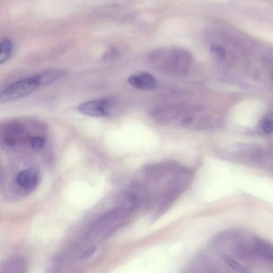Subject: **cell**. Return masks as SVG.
I'll return each mask as SVG.
<instances>
[{
    "instance_id": "52a82bcc",
    "label": "cell",
    "mask_w": 273,
    "mask_h": 273,
    "mask_svg": "<svg viewBox=\"0 0 273 273\" xmlns=\"http://www.w3.org/2000/svg\"><path fill=\"white\" fill-rule=\"evenodd\" d=\"M26 265L21 257L9 259L0 266V273H26Z\"/></svg>"
},
{
    "instance_id": "7a4b0ae2",
    "label": "cell",
    "mask_w": 273,
    "mask_h": 273,
    "mask_svg": "<svg viewBox=\"0 0 273 273\" xmlns=\"http://www.w3.org/2000/svg\"><path fill=\"white\" fill-rule=\"evenodd\" d=\"M228 155L237 161L253 165H263L269 158L268 151L263 147L251 144L237 145L231 147Z\"/></svg>"
},
{
    "instance_id": "9c48e42d",
    "label": "cell",
    "mask_w": 273,
    "mask_h": 273,
    "mask_svg": "<svg viewBox=\"0 0 273 273\" xmlns=\"http://www.w3.org/2000/svg\"><path fill=\"white\" fill-rule=\"evenodd\" d=\"M13 45L10 40L5 39L0 42V65L6 62L12 53Z\"/></svg>"
},
{
    "instance_id": "ba28073f",
    "label": "cell",
    "mask_w": 273,
    "mask_h": 273,
    "mask_svg": "<svg viewBox=\"0 0 273 273\" xmlns=\"http://www.w3.org/2000/svg\"><path fill=\"white\" fill-rule=\"evenodd\" d=\"M64 74L63 70H53L38 73L32 77L40 87L53 83L62 77Z\"/></svg>"
},
{
    "instance_id": "5b68a950",
    "label": "cell",
    "mask_w": 273,
    "mask_h": 273,
    "mask_svg": "<svg viewBox=\"0 0 273 273\" xmlns=\"http://www.w3.org/2000/svg\"><path fill=\"white\" fill-rule=\"evenodd\" d=\"M128 83L140 90H153L156 87L157 81L152 75L146 72L136 73L130 77Z\"/></svg>"
},
{
    "instance_id": "8992f818",
    "label": "cell",
    "mask_w": 273,
    "mask_h": 273,
    "mask_svg": "<svg viewBox=\"0 0 273 273\" xmlns=\"http://www.w3.org/2000/svg\"><path fill=\"white\" fill-rule=\"evenodd\" d=\"M16 181L20 187L25 189H31L37 185L38 174L33 169L24 170L17 176Z\"/></svg>"
},
{
    "instance_id": "6da1fadb",
    "label": "cell",
    "mask_w": 273,
    "mask_h": 273,
    "mask_svg": "<svg viewBox=\"0 0 273 273\" xmlns=\"http://www.w3.org/2000/svg\"><path fill=\"white\" fill-rule=\"evenodd\" d=\"M149 174L159 187V202L157 215L165 213L187 189L192 182V170L176 162L169 161L149 168Z\"/></svg>"
},
{
    "instance_id": "277c9868",
    "label": "cell",
    "mask_w": 273,
    "mask_h": 273,
    "mask_svg": "<svg viewBox=\"0 0 273 273\" xmlns=\"http://www.w3.org/2000/svg\"><path fill=\"white\" fill-rule=\"evenodd\" d=\"M112 101L107 99L88 101L79 106L78 111L92 117H105L111 112Z\"/></svg>"
},
{
    "instance_id": "8fae6325",
    "label": "cell",
    "mask_w": 273,
    "mask_h": 273,
    "mask_svg": "<svg viewBox=\"0 0 273 273\" xmlns=\"http://www.w3.org/2000/svg\"><path fill=\"white\" fill-rule=\"evenodd\" d=\"M273 123L271 118H266L262 121L260 125L261 131L265 134H270L273 132Z\"/></svg>"
},
{
    "instance_id": "4fadbf2b",
    "label": "cell",
    "mask_w": 273,
    "mask_h": 273,
    "mask_svg": "<svg viewBox=\"0 0 273 273\" xmlns=\"http://www.w3.org/2000/svg\"><path fill=\"white\" fill-rule=\"evenodd\" d=\"M95 250H96L95 247L93 246L91 247L85 252L83 256H82V258L85 259L91 257L94 253Z\"/></svg>"
},
{
    "instance_id": "3957f363",
    "label": "cell",
    "mask_w": 273,
    "mask_h": 273,
    "mask_svg": "<svg viewBox=\"0 0 273 273\" xmlns=\"http://www.w3.org/2000/svg\"><path fill=\"white\" fill-rule=\"evenodd\" d=\"M39 87L32 77L20 80L0 92V102L6 103L23 98Z\"/></svg>"
},
{
    "instance_id": "30bf717a",
    "label": "cell",
    "mask_w": 273,
    "mask_h": 273,
    "mask_svg": "<svg viewBox=\"0 0 273 273\" xmlns=\"http://www.w3.org/2000/svg\"><path fill=\"white\" fill-rule=\"evenodd\" d=\"M210 52L218 60H224L227 57V51L224 47L217 44H214L210 47Z\"/></svg>"
},
{
    "instance_id": "7c38bea8",
    "label": "cell",
    "mask_w": 273,
    "mask_h": 273,
    "mask_svg": "<svg viewBox=\"0 0 273 273\" xmlns=\"http://www.w3.org/2000/svg\"><path fill=\"white\" fill-rule=\"evenodd\" d=\"M45 140L40 136H35L31 139V146L35 151H40L44 146Z\"/></svg>"
}]
</instances>
